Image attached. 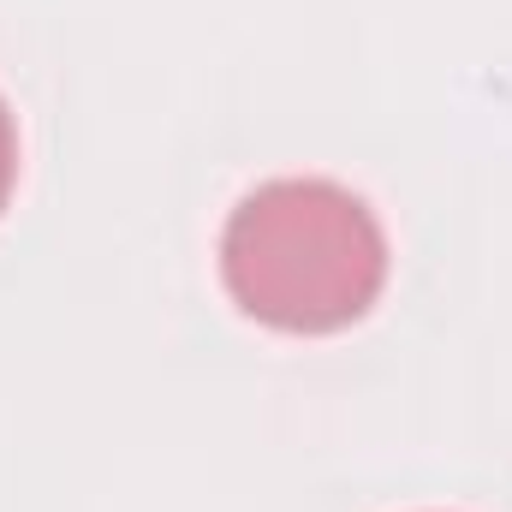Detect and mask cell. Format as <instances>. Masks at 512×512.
<instances>
[{"instance_id": "obj_2", "label": "cell", "mask_w": 512, "mask_h": 512, "mask_svg": "<svg viewBox=\"0 0 512 512\" xmlns=\"http://www.w3.org/2000/svg\"><path fill=\"white\" fill-rule=\"evenodd\" d=\"M12 173H18V131H12V114H6V102H0V209H6V197H12Z\"/></svg>"}, {"instance_id": "obj_1", "label": "cell", "mask_w": 512, "mask_h": 512, "mask_svg": "<svg viewBox=\"0 0 512 512\" xmlns=\"http://www.w3.org/2000/svg\"><path fill=\"white\" fill-rule=\"evenodd\" d=\"M221 280L233 304L280 334L352 328L387 280L376 209L334 179H268L227 215Z\"/></svg>"}]
</instances>
